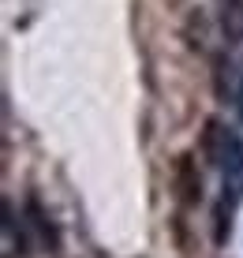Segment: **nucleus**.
Masks as SVG:
<instances>
[{"instance_id":"nucleus-1","label":"nucleus","mask_w":243,"mask_h":258,"mask_svg":"<svg viewBox=\"0 0 243 258\" xmlns=\"http://www.w3.org/2000/svg\"><path fill=\"white\" fill-rule=\"evenodd\" d=\"M213 94L221 105H232L239 116L243 109V64L228 52H213Z\"/></svg>"},{"instance_id":"nucleus-2","label":"nucleus","mask_w":243,"mask_h":258,"mask_svg":"<svg viewBox=\"0 0 243 258\" xmlns=\"http://www.w3.org/2000/svg\"><path fill=\"white\" fill-rule=\"evenodd\" d=\"M232 142H236V131H232V127H224L217 116L206 120L199 150H202V157H206V161H210L213 168H221V161L228 157V150H232Z\"/></svg>"},{"instance_id":"nucleus-3","label":"nucleus","mask_w":243,"mask_h":258,"mask_svg":"<svg viewBox=\"0 0 243 258\" xmlns=\"http://www.w3.org/2000/svg\"><path fill=\"white\" fill-rule=\"evenodd\" d=\"M172 180H176V195H179L184 206H199V202H202V176H199V165H195L191 154L176 157Z\"/></svg>"},{"instance_id":"nucleus-4","label":"nucleus","mask_w":243,"mask_h":258,"mask_svg":"<svg viewBox=\"0 0 243 258\" xmlns=\"http://www.w3.org/2000/svg\"><path fill=\"white\" fill-rule=\"evenodd\" d=\"M221 34L228 45H243V0H221Z\"/></svg>"},{"instance_id":"nucleus-5","label":"nucleus","mask_w":243,"mask_h":258,"mask_svg":"<svg viewBox=\"0 0 243 258\" xmlns=\"http://www.w3.org/2000/svg\"><path fill=\"white\" fill-rule=\"evenodd\" d=\"M184 38H187V45H191L195 52L210 56V23H206V15H202V12H191V15H187Z\"/></svg>"}]
</instances>
